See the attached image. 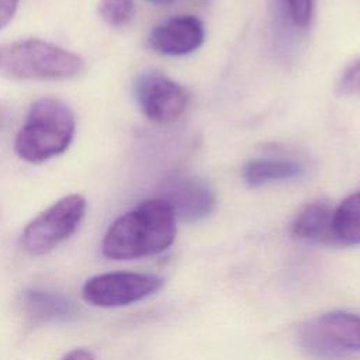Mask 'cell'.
<instances>
[{"instance_id":"cell-10","label":"cell","mask_w":360,"mask_h":360,"mask_svg":"<svg viewBox=\"0 0 360 360\" xmlns=\"http://www.w3.org/2000/svg\"><path fill=\"white\" fill-rule=\"evenodd\" d=\"M333 210L325 202L305 205L292 224V233L305 240L318 243H335L332 231Z\"/></svg>"},{"instance_id":"cell-11","label":"cell","mask_w":360,"mask_h":360,"mask_svg":"<svg viewBox=\"0 0 360 360\" xmlns=\"http://www.w3.org/2000/svg\"><path fill=\"white\" fill-rule=\"evenodd\" d=\"M24 307L32 322H46L73 314V304L63 295L31 288L24 292Z\"/></svg>"},{"instance_id":"cell-4","label":"cell","mask_w":360,"mask_h":360,"mask_svg":"<svg viewBox=\"0 0 360 360\" xmlns=\"http://www.w3.org/2000/svg\"><path fill=\"white\" fill-rule=\"evenodd\" d=\"M298 345L312 356L340 357L360 352V315L333 311L300 325Z\"/></svg>"},{"instance_id":"cell-6","label":"cell","mask_w":360,"mask_h":360,"mask_svg":"<svg viewBox=\"0 0 360 360\" xmlns=\"http://www.w3.org/2000/svg\"><path fill=\"white\" fill-rule=\"evenodd\" d=\"M163 285L155 274L112 271L90 277L82 290L86 302L100 308H115L141 301Z\"/></svg>"},{"instance_id":"cell-3","label":"cell","mask_w":360,"mask_h":360,"mask_svg":"<svg viewBox=\"0 0 360 360\" xmlns=\"http://www.w3.org/2000/svg\"><path fill=\"white\" fill-rule=\"evenodd\" d=\"M84 70V60L52 42L28 38L0 45V76L15 80H66Z\"/></svg>"},{"instance_id":"cell-19","label":"cell","mask_w":360,"mask_h":360,"mask_svg":"<svg viewBox=\"0 0 360 360\" xmlns=\"http://www.w3.org/2000/svg\"><path fill=\"white\" fill-rule=\"evenodd\" d=\"M10 118H11V112H10L8 107H6L0 103V129H3L8 124Z\"/></svg>"},{"instance_id":"cell-5","label":"cell","mask_w":360,"mask_h":360,"mask_svg":"<svg viewBox=\"0 0 360 360\" xmlns=\"http://www.w3.org/2000/svg\"><path fill=\"white\" fill-rule=\"evenodd\" d=\"M86 207L80 194L62 197L27 224L21 235L22 248L34 256L48 253L79 228Z\"/></svg>"},{"instance_id":"cell-8","label":"cell","mask_w":360,"mask_h":360,"mask_svg":"<svg viewBox=\"0 0 360 360\" xmlns=\"http://www.w3.org/2000/svg\"><path fill=\"white\" fill-rule=\"evenodd\" d=\"M160 198L165 200L176 218L200 221L215 208V195L201 179L188 174H172L160 186Z\"/></svg>"},{"instance_id":"cell-12","label":"cell","mask_w":360,"mask_h":360,"mask_svg":"<svg viewBox=\"0 0 360 360\" xmlns=\"http://www.w3.org/2000/svg\"><path fill=\"white\" fill-rule=\"evenodd\" d=\"M304 172L298 162L287 159H253L246 163L243 177L250 186H260L274 180H285L301 176Z\"/></svg>"},{"instance_id":"cell-13","label":"cell","mask_w":360,"mask_h":360,"mask_svg":"<svg viewBox=\"0 0 360 360\" xmlns=\"http://www.w3.org/2000/svg\"><path fill=\"white\" fill-rule=\"evenodd\" d=\"M335 243L360 245V191L345 198L332 214Z\"/></svg>"},{"instance_id":"cell-15","label":"cell","mask_w":360,"mask_h":360,"mask_svg":"<svg viewBox=\"0 0 360 360\" xmlns=\"http://www.w3.org/2000/svg\"><path fill=\"white\" fill-rule=\"evenodd\" d=\"M315 0H284L285 10L295 27L305 28L312 18Z\"/></svg>"},{"instance_id":"cell-2","label":"cell","mask_w":360,"mask_h":360,"mask_svg":"<svg viewBox=\"0 0 360 360\" xmlns=\"http://www.w3.org/2000/svg\"><path fill=\"white\" fill-rule=\"evenodd\" d=\"M76 129L70 107L55 97L35 100L17 132L14 150L28 163H42L63 153Z\"/></svg>"},{"instance_id":"cell-17","label":"cell","mask_w":360,"mask_h":360,"mask_svg":"<svg viewBox=\"0 0 360 360\" xmlns=\"http://www.w3.org/2000/svg\"><path fill=\"white\" fill-rule=\"evenodd\" d=\"M20 0H0V30H3L14 17Z\"/></svg>"},{"instance_id":"cell-18","label":"cell","mask_w":360,"mask_h":360,"mask_svg":"<svg viewBox=\"0 0 360 360\" xmlns=\"http://www.w3.org/2000/svg\"><path fill=\"white\" fill-rule=\"evenodd\" d=\"M62 360H94V356L87 349H75L65 354Z\"/></svg>"},{"instance_id":"cell-16","label":"cell","mask_w":360,"mask_h":360,"mask_svg":"<svg viewBox=\"0 0 360 360\" xmlns=\"http://www.w3.org/2000/svg\"><path fill=\"white\" fill-rule=\"evenodd\" d=\"M339 90L343 94L360 93V60H357L345 72L339 83Z\"/></svg>"},{"instance_id":"cell-20","label":"cell","mask_w":360,"mask_h":360,"mask_svg":"<svg viewBox=\"0 0 360 360\" xmlns=\"http://www.w3.org/2000/svg\"><path fill=\"white\" fill-rule=\"evenodd\" d=\"M146 1H149L150 4H155V6H167V4H172L177 0H146Z\"/></svg>"},{"instance_id":"cell-7","label":"cell","mask_w":360,"mask_h":360,"mask_svg":"<svg viewBox=\"0 0 360 360\" xmlns=\"http://www.w3.org/2000/svg\"><path fill=\"white\" fill-rule=\"evenodd\" d=\"M134 93L145 117L158 124L176 121L188 103L186 89L158 70L142 72L135 80Z\"/></svg>"},{"instance_id":"cell-14","label":"cell","mask_w":360,"mask_h":360,"mask_svg":"<svg viewBox=\"0 0 360 360\" xmlns=\"http://www.w3.org/2000/svg\"><path fill=\"white\" fill-rule=\"evenodd\" d=\"M135 11L134 0H100L98 14L105 24L114 28L127 25Z\"/></svg>"},{"instance_id":"cell-1","label":"cell","mask_w":360,"mask_h":360,"mask_svg":"<svg viewBox=\"0 0 360 360\" xmlns=\"http://www.w3.org/2000/svg\"><path fill=\"white\" fill-rule=\"evenodd\" d=\"M176 238V215L160 197L139 202L107 229L101 250L112 260H131L166 250Z\"/></svg>"},{"instance_id":"cell-9","label":"cell","mask_w":360,"mask_h":360,"mask_svg":"<svg viewBox=\"0 0 360 360\" xmlns=\"http://www.w3.org/2000/svg\"><path fill=\"white\" fill-rule=\"evenodd\" d=\"M204 39V27L194 15H177L155 27L148 38L149 46L162 55L179 56L195 51Z\"/></svg>"}]
</instances>
